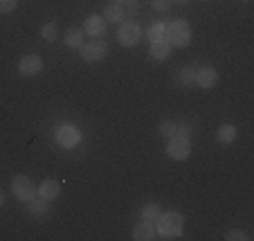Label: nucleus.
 I'll return each instance as SVG.
<instances>
[{"mask_svg":"<svg viewBox=\"0 0 254 241\" xmlns=\"http://www.w3.org/2000/svg\"><path fill=\"white\" fill-rule=\"evenodd\" d=\"M171 2H178V5H189L191 0H171Z\"/></svg>","mask_w":254,"mask_h":241,"instance_id":"obj_26","label":"nucleus"},{"mask_svg":"<svg viewBox=\"0 0 254 241\" xmlns=\"http://www.w3.org/2000/svg\"><path fill=\"white\" fill-rule=\"evenodd\" d=\"M59 194H61V185H59L54 178H48L39 185V196L45 198V201H50V203L57 201Z\"/></svg>","mask_w":254,"mask_h":241,"instance_id":"obj_15","label":"nucleus"},{"mask_svg":"<svg viewBox=\"0 0 254 241\" xmlns=\"http://www.w3.org/2000/svg\"><path fill=\"white\" fill-rule=\"evenodd\" d=\"M2 205H5V192L0 189V208H2Z\"/></svg>","mask_w":254,"mask_h":241,"instance_id":"obj_27","label":"nucleus"},{"mask_svg":"<svg viewBox=\"0 0 254 241\" xmlns=\"http://www.w3.org/2000/svg\"><path fill=\"white\" fill-rule=\"evenodd\" d=\"M41 36H43V41H48V43L57 41V36H59V25H57V23H45L43 27H41Z\"/></svg>","mask_w":254,"mask_h":241,"instance_id":"obj_21","label":"nucleus"},{"mask_svg":"<svg viewBox=\"0 0 254 241\" xmlns=\"http://www.w3.org/2000/svg\"><path fill=\"white\" fill-rule=\"evenodd\" d=\"M191 154V138L183 133H176L173 138H169L167 145V156L173 160H187Z\"/></svg>","mask_w":254,"mask_h":241,"instance_id":"obj_5","label":"nucleus"},{"mask_svg":"<svg viewBox=\"0 0 254 241\" xmlns=\"http://www.w3.org/2000/svg\"><path fill=\"white\" fill-rule=\"evenodd\" d=\"M133 239L135 241H151V239H155V223L149 221V219H142L139 223H135Z\"/></svg>","mask_w":254,"mask_h":241,"instance_id":"obj_12","label":"nucleus"},{"mask_svg":"<svg viewBox=\"0 0 254 241\" xmlns=\"http://www.w3.org/2000/svg\"><path fill=\"white\" fill-rule=\"evenodd\" d=\"M164 32H167V23H153L149 29H146V39L149 41H160L164 39Z\"/></svg>","mask_w":254,"mask_h":241,"instance_id":"obj_19","label":"nucleus"},{"mask_svg":"<svg viewBox=\"0 0 254 241\" xmlns=\"http://www.w3.org/2000/svg\"><path fill=\"white\" fill-rule=\"evenodd\" d=\"M50 212V201H45V198H41L39 194L32 198V201H27V214L34 219H43L45 214Z\"/></svg>","mask_w":254,"mask_h":241,"instance_id":"obj_14","label":"nucleus"},{"mask_svg":"<svg viewBox=\"0 0 254 241\" xmlns=\"http://www.w3.org/2000/svg\"><path fill=\"white\" fill-rule=\"evenodd\" d=\"M104 18H106V23H117L120 25L122 20L126 18V9H124V5H117V2H111V5L104 9Z\"/></svg>","mask_w":254,"mask_h":241,"instance_id":"obj_16","label":"nucleus"},{"mask_svg":"<svg viewBox=\"0 0 254 241\" xmlns=\"http://www.w3.org/2000/svg\"><path fill=\"white\" fill-rule=\"evenodd\" d=\"M171 45H169L167 39H160V41H151L149 45V54L153 61H167L169 57H171Z\"/></svg>","mask_w":254,"mask_h":241,"instance_id":"obj_13","label":"nucleus"},{"mask_svg":"<svg viewBox=\"0 0 254 241\" xmlns=\"http://www.w3.org/2000/svg\"><path fill=\"white\" fill-rule=\"evenodd\" d=\"M11 192H14V196L18 198V201L27 203L39 194V187H36L27 176H14V178H11Z\"/></svg>","mask_w":254,"mask_h":241,"instance_id":"obj_7","label":"nucleus"},{"mask_svg":"<svg viewBox=\"0 0 254 241\" xmlns=\"http://www.w3.org/2000/svg\"><path fill=\"white\" fill-rule=\"evenodd\" d=\"M43 70V59L39 54H25L18 61V73L23 77H36Z\"/></svg>","mask_w":254,"mask_h":241,"instance_id":"obj_9","label":"nucleus"},{"mask_svg":"<svg viewBox=\"0 0 254 241\" xmlns=\"http://www.w3.org/2000/svg\"><path fill=\"white\" fill-rule=\"evenodd\" d=\"M83 36H86V34H83V29H77V27H74V29H70V32L63 36V43H65L67 48H72V50H74V48L79 50V48L83 45Z\"/></svg>","mask_w":254,"mask_h":241,"instance_id":"obj_18","label":"nucleus"},{"mask_svg":"<svg viewBox=\"0 0 254 241\" xmlns=\"http://www.w3.org/2000/svg\"><path fill=\"white\" fill-rule=\"evenodd\" d=\"M113 2H117V5H126L128 0H113Z\"/></svg>","mask_w":254,"mask_h":241,"instance_id":"obj_28","label":"nucleus"},{"mask_svg":"<svg viewBox=\"0 0 254 241\" xmlns=\"http://www.w3.org/2000/svg\"><path fill=\"white\" fill-rule=\"evenodd\" d=\"M216 140L221 142V145H232V142L236 140V126H234V124H223V126H218Z\"/></svg>","mask_w":254,"mask_h":241,"instance_id":"obj_17","label":"nucleus"},{"mask_svg":"<svg viewBox=\"0 0 254 241\" xmlns=\"http://www.w3.org/2000/svg\"><path fill=\"white\" fill-rule=\"evenodd\" d=\"M225 239H227V241H248L250 237L245 235L243 230H230V232L225 235Z\"/></svg>","mask_w":254,"mask_h":241,"instance_id":"obj_25","label":"nucleus"},{"mask_svg":"<svg viewBox=\"0 0 254 241\" xmlns=\"http://www.w3.org/2000/svg\"><path fill=\"white\" fill-rule=\"evenodd\" d=\"M18 7V0H0V14H11Z\"/></svg>","mask_w":254,"mask_h":241,"instance_id":"obj_23","label":"nucleus"},{"mask_svg":"<svg viewBox=\"0 0 254 241\" xmlns=\"http://www.w3.org/2000/svg\"><path fill=\"white\" fill-rule=\"evenodd\" d=\"M79 52H81V59L86 63H99L108 54V45H106L104 39H90L88 43H83L79 48Z\"/></svg>","mask_w":254,"mask_h":241,"instance_id":"obj_6","label":"nucleus"},{"mask_svg":"<svg viewBox=\"0 0 254 241\" xmlns=\"http://www.w3.org/2000/svg\"><path fill=\"white\" fill-rule=\"evenodd\" d=\"M243 2H248V0H243Z\"/></svg>","mask_w":254,"mask_h":241,"instance_id":"obj_29","label":"nucleus"},{"mask_svg":"<svg viewBox=\"0 0 254 241\" xmlns=\"http://www.w3.org/2000/svg\"><path fill=\"white\" fill-rule=\"evenodd\" d=\"M142 25L137 20H122L120 27H117L115 36H117V43L124 45V48H133L142 41Z\"/></svg>","mask_w":254,"mask_h":241,"instance_id":"obj_3","label":"nucleus"},{"mask_svg":"<svg viewBox=\"0 0 254 241\" xmlns=\"http://www.w3.org/2000/svg\"><path fill=\"white\" fill-rule=\"evenodd\" d=\"M176 133H178V122L164 120L162 124H160V135H162V138H173Z\"/></svg>","mask_w":254,"mask_h":241,"instance_id":"obj_22","label":"nucleus"},{"mask_svg":"<svg viewBox=\"0 0 254 241\" xmlns=\"http://www.w3.org/2000/svg\"><path fill=\"white\" fill-rule=\"evenodd\" d=\"M54 138H57V145L61 149H74V147L81 145V131H79V126L70 124V122L59 124Z\"/></svg>","mask_w":254,"mask_h":241,"instance_id":"obj_4","label":"nucleus"},{"mask_svg":"<svg viewBox=\"0 0 254 241\" xmlns=\"http://www.w3.org/2000/svg\"><path fill=\"white\" fill-rule=\"evenodd\" d=\"M202 2H205V0H202Z\"/></svg>","mask_w":254,"mask_h":241,"instance_id":"obj_30","label":"nucleus"},{"mask_svg":"<svg viewBox=\"0 0 254 241\" xmlns=\"http://www.w3.org/2000/svg\"><path fill=\"white\" fill-rule=\"evenodd\" d=\"M218 83V70L214 66H200L196 73V86L202 90H209Z\"/></svg>","mask_w":254,"mask_h":241,"instance_id":"obj_10","label":"nucleus"},{"mask_svg":"<svg viewBox=\"0 0 254 241\" xmlns=\"http://www.w3.org/2000/svg\"><path fill=\"white\" fill-rule=\"evenodd\" d=\"M160 212H162V208H160L158 203H146V205L142 208V212H139V217H142V219H149V221H155Z\"/></svg>","mask_w":254,"mask_h":241,"instance_id":"obj_20","label":"nucleus"},{"mask_svg":"<svg viewBox=\"0 0 254 241\" xmlns=\"http://www.w3.org/2000/svg\"><path fill=\"white\" fill-rule=\"evenodd\" d=\"M196 73H198L196 63H187V66H183L176 73V83H178V86H183V88L196 86Z\"/></svg>","mask_w":254,"mask_h":241,"instance_id":"obj_11","label":"nucleus"},{"mask_svg":"<svg viewBox=\"0 0 254 241\" xmlns=\"http://www.w3.org/2000/svg\"><path fill=\"white\" fill-rule=\"evenodd\" d=\"M155 237L160 239H178L185 230V217L176 210L171 212H160L155 219Z\"/></svg>","mask_w":254,"mask_h":241,"instance_id":"obj_1","label":"nucleus"},{"mask_svg":"<svg viewBox=\"0 0 254 241\" xmlns=\"http://www.w3.org/2000/svg\"><path fill=\"white\" fill-rule=\"evenodd\" d=\"M193 29L187 20H173V23H167V32H164V39L169 41L171 48H187L191 43Z\"/></svg>","mask_w":254,"mask_h":241,"instance_id":"obj_2","label":"nucleus"},{"mask_svg":"<svg viewBox=\"0 0 254 241\" xmlns=\"http://www.w3.org/2000/svg\"><path fill=\"white\" fill-rule=\"evenodd\" d=\"M83 34L86 36H90V39H101L106 34V29H108V23H106L104 16H88L86 20H83Z\"/></svg>","mask_w":254,"mask_h":241,"instance_id":"obj_8","label":"nucleus"},{"mask_svg":"<svg viewBox=\"0 0 254 241\" xmlns=\"http://www.w3.org/2000/svg\"><path fill=\"white\" fill-rule=\"evenodd\" d=\"M171 5H173L171 0H151V7H153L155 11H162V14L171 9Z\"/></svg>","mask_w":254,"mask_h":241,"instance_id":"obj_24","label":"nucleus"}]
</instances>
